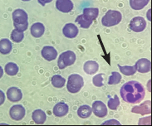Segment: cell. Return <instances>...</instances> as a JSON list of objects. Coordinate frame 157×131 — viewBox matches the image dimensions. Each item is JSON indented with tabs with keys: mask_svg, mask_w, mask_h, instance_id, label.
Instances as JSON below:
<instances>
[{
	"mask_svg": "<svg viewBox=\"0 0 157 131\" xmlns=\"http://www.w3.org/2000/svg\"><path fill=\"white\" fill-rule=\"evenodd\" d=\"M120 93L124 101L130 104H137L144 99L146 90L140 82L136 80H130L121 86Z\"/></svg>",
	"mask_w": 157,
	"mask_h": 131,
	"instance_id": "6da1fadb",
	"label": "cell"
},
{
	"mask_svg": "<svg viewBox=\"0 0 157 131\" xmlns=\"http://www.w3.org/2000/svg\"><path fill=\"white\" fill-rule=\"evenodd\" d=\"M13 21L15 28L19 31L24 32L28 29L29 27V15L26 13L25 10L21 9H17L13 11Z\"/></svg>",
	"mask_w": 157,
	"mask_h": 131,
	"instance_id": "7a4b0ae2",
	"label": "cell"
},
{
	"mask_svg": "<svg viewBox=\"0 0 157 131\" xmlns=\"http://www.w3.org/2000/svg\"><path fill=\"white\" fill-rule=\"evenodd\" d=\"M121 19L122 15L121 12L117 10H108L101 18V23L104 27L110 28L119 24L121 22Z\"/></svg>",
	"mask_w": 157,
	"mask_h": 131,
	"instance_id": "3957f363",
	"label": "cell"
},
{
	"mask_svg": "<svg viewBox=\"0 0 157 131\" xmlns=\"http://www.w3.org/2000/svg\"><path fill=\"white\" fill-rule=\"evenodd\" d=\"M84 86L83 77L78 74L70 75L67 79V89L71 94H76L82 90Z\"/></svg>",
	"mask_w": 157,
	"mask_h": 131,
	"instance_id": "277c9868",
	"label": "cell"
},
{
	"mask_svg": "<svg viewBox=\"0 0 157 131\" xmlns=\"http://www.w3.org/2000/svg\"><path fill=\"white\" fill-rule=\"evenodd\" d=\"M76 59H77V57H76L74 51H64L58 57V61H57L58 68L61 69V70H63L67 66L73 65L75 62H76Z\"/></svg>",
	"mask_w": 157,
	"mask_h": 131,
	"instance_id": "5b68a950",
	"label": "cell"
},
{
	"mask_svg": "<svg viewBox=\"0 0 157 131\" xmlns=\"http://www.w3.org/2000/svg\"><path fill=\"white\" fill-rule=\"evenodd\" d=\"M130 29L135 32H141L146 28V21L142 17H135L130 22Z\"/></svg>",
	"mask_w": 157,
	"mask_h": 131,
	"instance_id": "8992f818",
	"label": "cell"
},
{
	"mask_svg": "<svg viewBox=\"0 0 157 131\" xmlns=\"http://www.w3.org/2000/svg\"><path fill=\"white\" fill-rule=\"evenodd\" d=\"M26 114V110L22 105H15L12 106L9 110V115L12 120L15 121H20L24 118Z\"/></svg>",
	"mask_w": 157,
	"mask_h": 131,
	"instance_id": "52a82bcc",
	"label": "cell"
},
{
	"mask_svg": "<svg viewBox=\"0 0 157 131\" xmlns=\"http://www.w3.org/2000/svg\"><path fill=\"white\" fill-rule=\"evenodd\" d=\"M93 114L97 117L99 118H104L107 115V107L106 106L101 100H96L92 103V107H91Z\"/></svg>",
	"mask_w": 157,
	"mask_h": 131,
	"instance_id": "ba28073f",
	"label": "cell"
},
{
	"mask_svg": "<svg viewBox=\"0 0 157 131\" xmlns=\"http://www.w3.org/2000/svg\"><path fill=\"white\" fill-rule=\"evenodd\" d=\"M7 98L11 102H18L23 98V92L19 88L12 86L7 91Z\"/></svg>",
	"mask_w": 157,
	"mask_h": 131,
	"instance_id": "9c48e42d",
	"label": "cell"
},
{
	"mask_svg": "<svg viewBox=\"0 0 157 131\" xmlns=\"http://www.w3.org/2000/svg\"><path fill=\"white\" fill-rule=\"evenodd\" d=\"M42 57L47 60L48 62H52L55 60L57 57V50L51 46H45L43 47V48L41 51Z\"/></svg>",
	"mask_w": 157,
	"mask_h": 131,
	"instance_id": "30bf717a",
	"label": "cell"
},
{
	"mask_svg": "<svg viewBox=\"0 0 157 131\" xmlns=\"http://www.w3.org/2000/svg\"><path fill=\"white\" fill-rule=\"evenodd\" d=\"M135 66H136V71L145 74V73H148L149 71H151V61L146 58H141L136 62Z\"/></svg>",
	"mask_w": 157,
	"mask_h": 131,
	"instance_id": "8fae6325",
	"label": "cell"
},
{
	"mask_svg": "<svg viewBox=\"0 0 157 131\" xmlns=\"http://www.w3.org/2000/svg\"><path fill=\"white\" fill-rule=\"evenodd\" d=\"M56 8L58 11L64 13H67L73 9L74 6L71 0H57Z\"/></svg>",
	"mask_w": 157,
	"mask_h": 131,
	"instance_id": "7c38bea8",
	"label": "cell"
},
{
	"mask_svg": "<svg viewBox=\"0 0 157 131\" xmlns=\"http://www.w3.org/2000/svg\"><path fill=\"white\" fill-rule=\"evenodd\" d=\"M78 32L77 27L73 23H67L63 28V35L67 38H75L78 35Z\"/></svg>",
	"mask_w": 157,
	"mask_h": 131,
	"instance_id": "4fadbf2b",
	"label": "cell"
},
{
	"mask_svg": "<svg viewBox=\"0 0 157 131\" xmlns=\"http://www.w3.org/2000/svg\"><path fill=\"white\" fill-rule=\"evenodd\" d=\"M69 107L66 103L59 102L55 105L52 109V112L55 116L57 117H63L65 116L68 113Z\"/></svg>",
	"mask_w": 157,
	"mask_h": 131,
	"instance_id": "5bb4252c",
	"label": "cell"
},
{
	"mask_svg": "<svg viewBox=\"0 0 157 131\" xmlns=\"http://www.w3.org/2000/svg\"><path fill=\"white\" fill-rule=\"evenodd\" d=\"M132 111L133 113L140 114H146L151 113V100H147L146 102L141 104L140 106H136L132 109Z\"/></svg>",
	"mask_w": 157,
	"mask_h": 131,
	"instance_id": "9a60e30c",
	"label": "cell"
},
{
	"mask_svg": "<svg viewBox=\"0 0 157 131\" xmlns=\"http://www.w3.org/2000/svg\"><path fill=\"white\" fill-rule=\"evenodd\" d=\"M32 119L37 125H43L47 120V114L43 110H35L32 114Z\"/></svg>",
	"mask_w": 157,
	"mask_h": 131,
	"instance_id": "2e32d148",
	"label": "cell"
},
{
	"mask_svg": "<svg viewBox=\"0 0 157 131\" xmlns=\"http://www.w3.org/2000/svg\"><path fill=\"white\" fill-rule=\"evenodd\" d=\"M30 32L32 36L36 38H39L45 32V27L42 23H35L31 26Z\"/></svg>",
	"mask_w": 157,
	"mask_h": 131,
	"instance_id": "e0dca14e",
	"label": "cell"
},
{
	"mask_svg": "<svg viewBox=\"0 0 157 131\" xmlns=\"http://www.w3.org/2000/svg\"><path fill=\"white\" fill-rule=\"evenodd\" d=\"M83 70L88 75H94L99 70V64L95 61H87L84 63Z\"/></svg>",
	"mask_w": 157,
	"mask_h": 131,
	"instance_id": "ac0fdd59",
	"label": "cell"
},
{
	"mask_svg": "<svg viewBox=\"0 0 157 131\" xmlns=\"http://www.w3.org/2000/svg\"><path fill=\"white\" fill-rule=\"evenodd\" d=\"M13 50V44L11 41L7 39V38H3L0 40V53L2 55H8Z\"/></svg>",
	"mask_w": 157,
	"mask_h": 131,
	"instance_id": "d6986e66",
	"label": "cell"
},
{
	"mask_svg": "<svg viewBox=\"0 0 157 131\" xmlns=\"http://www.w3.org/2000/svg\"><path fill=\"white\" fill-rule=\"evenodd\" d=\"M76 23H78L80 27L82 28H84V29H87L89 28L91 25L93 23V21L91 20L90 18H88L87 17H86L85 15L83 14H81L79 16H77V18H76Z\"/></svg>",
	"mask_w": 157,
	"mask_h": 131,
	"instance_id": "ffe728a7",
	"label": "cell"
},
{
	"mask_svg": "<svg viewBox=\"0 0 157 131\" xmlns=\"http://www.w3.org/2000/svg\"><path fill=\"white\" fill-rule=\"evenodd\" d=\"M51 83L55 88H63L66 84V79L60 75H54L51 78Z\"/></svg>",
	"mask_w": 157,
	"mask_h": 131,
	"instance_id": "44dd1931",
	"label": "cell"
},
{
	"mask_svg": "<svg viewBox=\"0 0 157 131\" xmlns=\"http://www.w3.org/2000/svg\"><path fill=\"white\" fill-rule=\"evenodd\" d=\"M4 71L7 75H9L10 77H13L18 73L19 67L14 62H9L7 63L4 66Z\"/></svg>",
	"mask_w": 157,
	"mask_h": 131,
	"instance_id": "7402d4cb",
	"label": "cell"
},
{
	"mask_svg": "<svg viewBox=\"0 0 157 131\" xmlns=\"http://www.w3.org/2000/svg\"><path fill=\"white\" fill-rule=\"evenodd\" d=\"M91 114H92L91 107H90L87 105H83V106H80L77 110V115L80 118H82V119L88 118V117L91 116Z\"/></svg>",
	"mask_w": 157,
	"mask_h": 131,
	"instance_id": "603a6c76",
	"label": "cell"
},
{
	"mask_svg": "<svg viewBox=\"0 0 157 131\" xmlns=\"http://www.w3.org/2000/svg\"><path fill=\"white\" fill-rule=\"evenodd\" d=\"M150 2V0H130V6L134 10H140L146 7Z\"/></svg>",
	"mask_w": 157,
	"mask_h": 131,
	"instance_id": "cb8c5ba5",
	"label": "cell"
},
{
	"mask_svg": "<svg viewBox=\"0 0 157 131\" xmlns=\"http://www.w3.org/2000/svg\"><path fill=\"white\" fill-rule=\"evenodd\" d=\"M83 14L91 20L94 21L99 15V9L97 8H85L83 9Z\"/></svg>",
	"mask_w": 157,
	"mask_h": 131,
	"instance_id": "d4e9b609",
	"label": "cell"
},
{
	"mask_svg": "<svg viewBox=\"0 0 157 131\" xmlns=\"http://www.w3.org/2000/svg\"><path fill=\"white\" fill-rule=\"evenodd\" d=\"M121 73L125 76H133L136 72V69L135 66H120L118 65Z\"/></svg>",
	"mask_w": 157,
	"mask_h": 131,
	"instance_id": "484cf974",
	"label": "cell"
},
{
	"mask_svg": "<svg viewBox=\"0 0 157 131\" xmlns=\"http://www.w3.org/2000/svg\"><path fill=\"white\" fill-rule=\"evenodd\" d=\"M11 40L15 43H19L23 40L24 38V33L23 32L19 31L17 29H13L11 32Z\"/></svg>",
	"mask_w": 157,
	"mask_h": 131,
	"instance_id": "4316f807",
	"label": "cell"
},
{
	"mask_svg": "<svg viewBox=\"0 0 157 131\" xmlns=\"http://www.w3.org/2000/svg\"><path fill=\"white\" fill-rule=\"evenodd\" d=\"M121 75L117 71H113L112 76L109 77L108 84L109 85H117L121 82Z\"/></svg>",
	"mask_w": 157,
	"mask_h": 131,
	"instance_id": "83f0119b",
	"label": "cell"
},
{
	"mask_svg": "<svg viewBox=\"0 0 157 131\" xmlns=\"http://www.w3.org/2000/svg\"><path fill=\"white\" fill-rule=\"evenodd\" d=\"M120 106V100L119 97L117 95H115L114 98H110L107 103V106L109 109H111L112 110H116Z\"/></svg>",
	"mask_w": 157,
	"mask_h": 131,
	"instance_id": "f1b7e54d",
	"label": "cell"
},
{
	"mask_svg": "<svg viewBox=\"0 0 157 131\" xmlns=\"http://www.w3.org/2000/svg\"><path fill=\"white\" fill-rule=\"evenodd\" d=\"M92 83L97 87H101V86H103V74L96 75L93 77V79H92Z\"/></svg>",
	"mask_w": 157,
	"mask_h": 131,
	"instance_id": "f546056e",
	"label": "cell"
},
{
	"mask_svg": "<svg viewBox=\"0 0 157 131\" xmlns=\"http://www.w3.org/2000/svg\"><path fill=\"white\" fill-rule=\"evenodd\" d=\"M102 125H121V123L117 120L112 119L102 123Z\"/></svg>",
	"mask_w": 157,
	"mask_h": 131,
	"instance_id": "4dcf8cb0",
	"label": "cell"
},
{
	"mask_svg": "<svg viewBox=\"0 0 157 131\" xmlns=\"http://www.w3.org/2000/svg\"><path fill=\"white\" fill-rule=\"evenodd\" d=\"M5 100H6L5 93H4L2 90H0V106H2L3 103H4Z\"/></svg>",
	"mask_w": 157,
	"mask_h": 131,
	"instance_id": "1f68e13d",
	"label": "cell"
},
{
	"mask_svg": "<svg viewBox=\"0 0 157 131\" xmlns=\"http://www.w3.org/2000/svg\"><path fill=\"white\" fill-rule=\"evenodd\" d=\"M38 1V3H40L42 6H45L47 3H51L52 0H37Z\"/></svg>",
	"mask_w": 157,
	"mask_h": 131,
	"instance_id": "d6a6232c",
	"label": "cell"
},
{
	"mask_svg": "<svg viewBox=\"0 0 157 131\" xmlns=\"http://www.w3.org/2000/svg\"><path fill=\"white\" fill-rule=\"evenodd\" d=\"M3 76V69L2 68V66H0V78H2Z\"/></svg>",
	"mask_w": 157,
	"mask_h": 131,
	"instance_id": "836d02e7",
	"label": "cell"
},
{
	"mask_svg": "<svg viewBox=\"0 0 157 131\" xmlns=\"http://www.w3.org/2000/svg\"><path fill=\"white\" fill-rule=\"evenodd\" d=\"M151 10L150 9L148 11V20L149 21H151Z\"/></svg>",
	"mask_w": 157,
	"mask_h": 131,
	"instance_id": "e575fe53",
	"label": "cell"
},
{
	"mask_svg": "<svg viewBox=\"0 0 157 131\" xmlns=\"http://www.w3.org/2000/svg\"><path fill=\"white\" fill-rule=\"evenodd\" d=\"M23 2H28V1H31V0H22Z\"/></svg>",
	"mask_w": 157,
	"mask_h": 131,
	"instance_id": "d590c367",
	"label": "cell"
}]
</instances>
